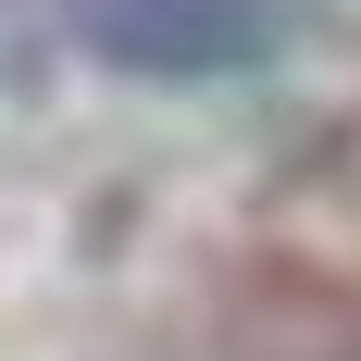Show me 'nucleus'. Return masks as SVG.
<instances>
[{
    "label": "nucleus",
    "instance_id": "nucleus-1",
    "mask_svg": "<svg viewBox=\"0 0 361 361\" xmlns=\"http://www.w3.org/2000/svg\"><path fill=\"white\" fill-rule=\"evenodd\" d=\"M37 13L125 87H237L324 25V0H37Z\"/></svg>",
    "mask_w": 361,
    "mask_h": 361
}]
</instances>
